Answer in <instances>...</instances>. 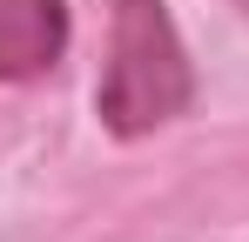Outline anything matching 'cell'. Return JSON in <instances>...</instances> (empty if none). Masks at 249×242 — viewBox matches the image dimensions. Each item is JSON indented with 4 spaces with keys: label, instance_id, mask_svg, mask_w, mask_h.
I'll list each match as a JSON object with an SVG mask.
<instances>
[{
    "label": "cell",
    "instance_id": "1",
    "mask_svg": "<svg viewBox=\"0 0 249 242\" xmlns=\"http://www.w3.org/2000/svg\"><path fill=\"white\" fill-rule=\"evenodd\" d=\"M196 68L168 0H108V68L94 81V121L115 141H142L189 115Z\"/></svg>",
    "mask_w": 249,
    "mask_h": 242
},
{
    "label": "cell",
    "instance_id": "2",
    "mask_svg": "<svg viewBox=\"0 0 249 242\" xmlns=\"http://www.w3.org/2000/svg\"><path fill=\"white\" fill-rule=\"evenodd\" d=\"M68 54V0H0V81H41Z\"/></svg>",
    "mask_w": 249,
    "mask_h": 242
}]
</instances>
